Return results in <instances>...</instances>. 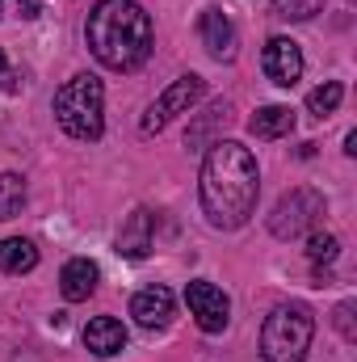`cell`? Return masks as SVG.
<instances>
[{
  "label": "cell",
  "instance_id": "obj_1",
  "mask_svg": "<svg viewBox=\"0 0 357 362\" xmlns=\"http://www.w3.org/2000/svg\"><path fill=\"white\" fill-rule=\"evenodd\" d=\"M202 215L219 232H236L253 219L257 198H261V169L257 156L236 144V139H214L202 160V181H198Z\"/></svg>",
  "mask_w": 357,
  "mask_h": 362
},
{
  "label": "cell",
  "instance_id": "obj_2",
  "mask_svg": "<svg viewBox=\"0 0 357 362\" xmlns=\"http://www.w3.org/2000/svg\"><path fill=\"white\" fill-rule=\"evenodd\" d=\"M89 51L97 55V64L114 68V72H135L139 64H147L152 55V17L139 0H101L89 13L85 25Z\"/></svg>",
  "mask_w": 357,
  "mask_h": 362
},
{
  "label": "cell",
  "instance_id": "obj_3",
  "mask_svg": "<svg viewBox=\"0 0 357 362\" xmlns=\"http://www.w3.org/2000/svg\"><path fill=\"white\" fill-rule=\"evenodd\" d=\"M55 122L72 139H85V144L101 139V131H105V89H101V81L89 76V72L72 76L55 93Z\"/></svg>",
  "mask_w": 357,
  "mask_h": 362
},
{
  "label": "cell",
  "instance_id": "obj_4",
  "mask_svg": "<svg viewBox=\"0 0 357 362\" xmlns=\"http://www.w3.org/2000/svg\"><path fill=\"white\" fill-rule=\"evenodd\" d=\"M315 337V316L303 303H277L261 325V358L265 362H303Z\"/></svg>",
  "mask_w": 357,
  "mask_h": 362
},
{
  "label": "cell",
  "instance_id": "obj_5",
  "mask_svg": "<svg viewBox=\"0 0 357 362\" xmlns=\"http://www.w3.org/2000/svg\"><path fill=\"white\" fill-rule=\"evenodd\" d=\"M320 219H324V194L298 185V189H290V194L277 198V206H273V215H269V232H273L277 240H298V236L315 232Z\"/></svg>",
  "mask_w": 357,
  "mask_h": 362
},
{
  "label": "cell",
  "instance_id": "obj_6",
  "mask_svg": "<svg viewBox=\"0 0 357 362\" xmlns=\"http://www.w3.org/2000/svg\"><path fill=\"white\" fill-rule=\"evenodd\" d=\"M202 93H206V81H202V76H193V72H189V76H177L169 89L147 105V114H143L139 131H143V135L164 131L177 114H189V105H198V101H202Z\"/></svg>",
  "mask_w": 357,
  "mask_h": 362
},
{
  "label": "cell",
  "instance_id": "obj_7",
  "mask_svg": "<svg viewBox=\"0 0 357 362\" xmlns=\"http://www.w3.org/2000/svg\"><path fill=\"white\" fill-rule=\"evenodd\" d=\"M185 303H189V316L198 320L202 333H223L227 320H231V299L223 286L206 282V278H193L185 286Z\"/></svg>",
  "mask_w": 357,
  "mask_h": 362
},
{
  "label": "cell",
  "instance_id": "obj_8",
  "mask_svg": "<svg viewBox=\"0 0 357 362\" xmlns=\"http://www.w3.org/2000/svg\"><path fill=\"white\" fill-rule=\"evenodd\" d=\"M261 68L277 89H294L298 76H303V51L294 38H269L265 55H261Z\"/></svg>",
  "mask_w": 357,
  "mask_h": 362
},
{
  "label": "cell",
  "instance_id": "obj_9",
  "mask_svg": "<svg viewBox=\"0 0 357 362\" xmlns=\"http://www.w3.org/2000/svg\"><path fill=\"white\" fill-rule=\"evenodd\" d=\"M198 38H202V47H206V55H210V59H219V64L236 59L240 34H236L231 17H227L223 8H206V13L198 17Z\"/></svg>",
  "mask_w": 357,
  "mask_h": 362
},
{
  "label": "cell",
  "instance_id": "obj_10",
  "mask_svg": "<svg viewBox=\"0 0 357 362\" xmlns=\"http://www.w3.org/2000/svg\"><path fill=\"white\" fill-rule=\"evenodd\" d=\"M173 312H177V299H173L169 286H143V291H135V299H131V316H135L139 329H147V333L169 329V325H173Z\"/></svg>",
  "mask_w": 357,
  "mask_h": 362
},
{
  "label": "cell",
  "instance_id": "obj_11",
  "mask_svg": "<svg viewBox=\"0 0 357 362\" xmlns=\"http://www.w3.org/2000/svg\"><path fill=\"white\" fill-rule=\"evenodd\" d=\"M152 240H156V215L147 206H135L118 232V253L131 257V262H143L152 253Z\"/></svg>",
  "mask_w": 357,
  "mask_h": 362
},
{
  "label": "cell",
  "instance_id": "obj_12",
  "mask_svg": "<svg viewBox=\"0 0 357 362\" xmlns=\"http://www.w3.org/2000/svg\"><path fill=\"white\" fill-rule=\"evenodd\" d=\"M85 346H89V354H97V358L122 354V350H126V329H122V320H114V316H97V320H89Z\"/></svg>",
  "mask_w": 357,
  "mask_h": 362
},
{
  "label": "cell",
  "instance_id": "obj_13",
  "mask_svg": "<svg viewBox=\"0 0 357 362\" xmlns=\"http://www.w3.org/2000/svg\"><path fill=\"white\" fill-rule=\"evenodd\" d=\"M97 278H101L97 262H89V257H72V262L63 266V274H59V291H63L68 303H80V299H89L92 291H97Z\"/></svg>",
  "mask_w": 357,
  "mask_h": 362
},
{
  "label": "cell",
  "instance_id": "obj_14",
  "mask_svg": "<svg viewBox=\"0 0 357 362\" xmlns=\"http://www.w3.org/2000/svg\"><path fill=\"white\" fill-rule=\"evenodd\" d=\"M248 131L257 139H282V135L294 131V110L290 105H265V110H257L248 118Z\"/></svg>",
  "mask_w": 357,
  "mask_h": 362
},
{
  "label": "cell",
  "instance_id": "obj_15",
  "mask_svg": "<svg viewBox=\"0 0 357 362\" xmlns=\"http://www.w3.org/2000/svg\"><path fill=\"white\" fill-rule=\"evenodd\" d=\"M34 266H38V249L30 240H21V236L0 240V270L4 274H30Z\"/></svg>",
  "mask_w": 357,
  "mask_h": 362
},
{
  "label": "cell",
  "instance_id": "obj_16",
  "mask_svg": "<svg viewBox=\"0 0 357 362\" xmlns=\"http://www.w3.org/2000/svg\"><path fill=\"white\" fill-rule=\"evenodd\" d=\"M25 206V177L21 173H0V223L17 219Z\"/></svg>",
  "mask_w": 357,
  "mask_h": 362
},
{
  "label": "cell",
  "instance_id": "obj_17",
  "mask_svg": "<svg viewBox=\"0 0 357 362\" xmlns=\"http://www.w3.org/2000/svg\"><path fill=\"white\" fill-rule=\"evenodd\" d=\"M341 97H345V85H341V81H324L320 89L307 93V110H311L315 118H324V114H332V110L341 105Z\"/></svg>",
  "mask_w": 357,
  "mask_h": 362
},
{
  "label": "cell",
  "instance_id": "obj_18",
  "mask_svg": "<svg viewBox=\"0 0 357 362\" xmlns=\"http://www.w3.org/2000/svg\"><path fill=\"white\" fill-rule=\"evenodd\" d=\"M337 253H341V240H337L332 232H311V240H307V257H311L315 270H320V266H332Z\"/></svg>",
  "mask_w": 357,
  "mask_h": 362
},
{
  "label": "cell",
  "instance_id": "obj_19",
  "mask_svg": "<svg viewBox=\"0 0 357 362\" xmlns=\"http://www.w3.org/2000/svg\"><path fill=\"white\" fill-rule=\"evenodd\" d=\"M324 0H273V17L282 21H311Z\"/></svg>",
  "mask_w": 357,
  "mask_h": 362
},
{
  "label": "cell",
  "instance_id": "obj_20",
  "mask_svg": "<svg viewBox=\"0 0 357 362\" xmlns=\"http://www.w3.org/2000/svg\"><path fill=\"white\" fill-rule=\"evenodd\" d=\"M337 329H341V337H345V341H353V337H357V329H353V303H341V308H337Z\"/></svg>",
  "mask_w": 357,
  "mask_h": 362
},
{
  "label": "cell",
  "instance_id": "obj_21",
  "mask_svg": "<svg viewBox=\"0 0 357 362\" xmlns=\"http://www.w3.org/2000/svg\"><path fill=\"white\" fill-rule=\"evenodd\" d=\"M17 13H21V17H38V13H42V0H21Z\"/></svg>",
  "mask_w": 357,
  "mask_h": 362
},
{
  "label": "cell",
  "instance_id": "obj_22",
  "mask_svg": "<svg viewBox=\"0 0 357 362\" xmlns=\"http://www.w3.org/2000/svg\"><path fill=\"white\" fill-rule=\"evenodd\" d=\"M345 152H349V156H357V131H349V139H345Z\"/></svg>",
  "mask_w": 357,
  "mask_h": 362
},
{
  "label": "cell",
  "instance_id": "obj_23",
  "mask_svg": "<svg viewBox=\"0 0 357 362\" xmlns=\"http://www.w3.org/2000/svg\"><path fill=\"white\" fill-rule=\"evenodd\" d=\"M4 64H8V59H4V51H0V72H4Z\"/></svg>",
  "mask_w": 357,
  "mask_h": 362
}]
</instances>
